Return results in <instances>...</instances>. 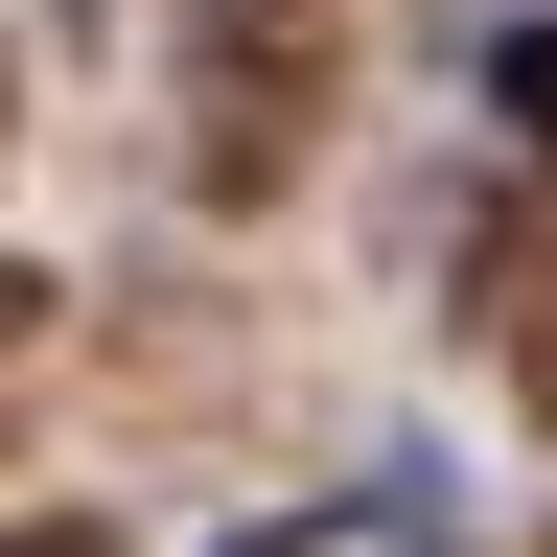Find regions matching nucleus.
Returning a JSON list of instances; mask_svg holds the SVG:
<instances>
[{"instance_id": "3", "label": "nucleus", "mask_w": 557, "mask_h": 557, "mask_svg": "<svg viewBox=\"0 0 557 557\" xmlns=\"http://www.w3.org/2000/svg\"><path fill=\"white\" fill-rule=\"evenodd\" d=\"M47 348H70V278H47V256H0V418L47 395Z\"/></svg>"}, {"instance_id": "1", "label": "nucleus", "mask_w": 557, "mask_h": 557, "mask_svg": "<svg viewBox=\"0 0 557 557\" xmlns=\"http://www.w3.org/2000/svg\"><path fill=\"white\" fill-rule=\"evenodd\" d=\"M348 94V0H186V186L209 209H278L302 139Z\"/></svg>"}, {"instance_id": "4", "label": "nucleus", "mask_w": 557, "mask_h": 557, "mask_svg": "<svg viewBox=\"0 0 557 557\" xmlns=\"http://www.w3.org/2000/svg\"><path fill=\"white\" fill-rule=\"evenodd\" d=\"M487 94H511V139L557 163V24H511V70H487Z\"/></svg>"}, {"instance_id": "5", "label": "nucleus", "mask_w": 557, "mask_h": 557, "mask_svg": "<svg viewBox=\"0 0 557 557\" xmlns=\"http://www.w3.org/2000/svg\"><path fill=\"white\" fill-rule=\"evenodd\" d=\"M0 557H139L116 511H24V534H0Z\"/></svg>"}, {"instance_id": "2", "label": "nucleus", "mask_w": 557, "mask_h": 557, "mask_svg": "<svg viewBox=\"0 0 557 557\" xmlns=\"http://www.w3.org/2000/svg\"><path fill=\"white\" fill-rule=\"evenodd\" d=\"M487 348H511V395L557 418V209H511V233H487Z\"/></svg>"}, {"instance_id": "6", "label": "nucleus", "mask_w": 557, "mask_h": 557, "mask_svg": "<svg viewBox=\"0 0 557 557\" xmlns=\"http://www.w3.org/2000/svg\"><path fill=\"white\" fill-rule=\"evenodd\" d=\"M0 139H24V70H0Z\"/></svg>"}]
</instances>
